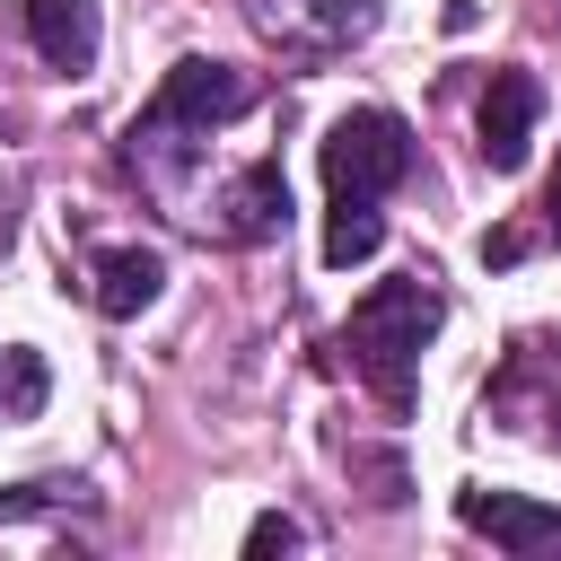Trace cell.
Here are the masks:
<instances>
[{
    "label": "cell",
    "mask_w": 561,
    "mask_h": 561,
    "mask_svg": "<svg viewBox=\"0 0 561 561\" xmlns=\"http://www.w3.org/2000/svg\"><path fill=\"white\" fill-rule=\"evenodd\" d=\"M438 324H447V289H438L430 272H394V280H377V289L351 307L342 351H351V368L377 386V403H386V412H412L421 342H430Z\"/></svg>",
    "instance_id": "obj_2"
},
{
    "label": "cell",
    "mask_w": 561,
    "mask_h": 561,
    "mask_svg": "<svg viewBox=\"0 0 561 561\" xmlns=\"http://www.w3.org/2000/svg\"><path fill=\"white\" fill-rule=\"evenodd\" d=\"M535 123H543V79H535V70H491L473 131H482V158H491L500 175H517V167H526Z\"/></svg>",
    "instance_id": "obj_5"
},
{
    "label": "cell",
    "mask_w": 561,
    "mask_h": 561,
    "mask_svg": "<svg viewBox=\"0 0 561 561\" xmlns=\"http://www.w3.org/2000/svg\"><path fill=\"white\" fill-rule=\"evenodd\" d=\"M543 438H552V447H561V403H543Z\"/></svg>",
    "instance_id": "obj_17"
},
{
    "label": "cell",
    "mask_w": 561,
    "mask_h": 561,
    "mask_svg": "<svg viewBox=\"0 0 561 561\" xmlns=\"http://www.w3.org/2000/svg\"><path fill=\"white\" fill-rule=\"evenodd\" d=\"M245 105H254V79H245L237 61L184 53V61L158 79V96L140 105V123L123 131V167H131L149 193H175V184L193 175L202 140H210L228 114H245Z\"/></svg>",
    "instance_id": "obj_1"
},
{
    "label": "cell",
    "mask_w": 561,
    "mask_h": 561,
    "mask_svg": "<svg viewBox=\"0 0 561 561\" xmlns=\"http://www.w3.org/2000/svg\"><path fill=\"white\" fill-rule=\"evenodd\" d=\"M26 35H35V53L53 61V70H96V53H105V9L96 0H26Z\"/></svg>",
    "instance_id": "obj_8"
},
{
    "label": "cell",
    "mask_w": 561,
    "mask_h": 561,
    "mask_svg": "<svg viewBox=\"0 0 561 561\" xmlns=\"http://www.w3.org/2000/svg\"><path fill=\"white\" fill-rule=\"evenodd\" d=\"M377 9L386 0H245L254 35L280 44V61H333L351 44L377 35Z\"/></svg>",
    "instance_id": "obj_4"
},
{
    "label": "cell",
    "mask_w": 561,
    "mask_h": 561,
    "mask_svg": "<svg viewBox=\"0 0 561 561\" xmlns=\"http://www.w3.org/2000/svg\"><path fill=\"white\" fill-rule=\"evenodd\" d=\"M543 228L561 237V167H552V184H543Z\"/></svg>",
    "instance_id": "obj_16"
},
{
    "label": "cell",
    "mask_w": 561,
    "mask_h": 561,
    "mask_svg": "<svg viewBox=\"0 0 561 561\" xmlns=\"http://www.w3.org/2000/svg\"><path fill=\"white\" fill-rule=\"evenodd\" d=\"M210 228H219L228 245H263V237H280V228H289V175H280V158L237 167L228 193H219V210H210Z\"/></svg>",
    "instance_id": "obj_6"
},
{
    "label": "cell",
    "mask_w": 561,
    "mask_h": 561,
    "mask_svg": "<svg viewBox=\"0 0 561 561\" xmlns=\"http://www.w3.org/2000/svg\"><path fill=\"white\" fill-rule=\"evenodd\" d=\"M0 368H9V412L35 421V412H44V359L18 342V351H0Z\"/></svg>",
    "instance_id": "obj_11"
},
{
    "label": "cell",
    "mask_w": 561,
    "mask_h": 561,
    "mask_svg": "<svg viewBox=\"0 0 561 561\" xmlns=\"http://www.w3.org/2000/svg\"><path fill=\"white\" fill-rule=\"evenodd\" d=\"M298 543H307L298 517H254V526H245V552H254V561H263V552H298Z\"/></svg>",
    "instance_id": "obj_13"
},
{
    "label": "cell",
    "mask_w": 561,
    "mask_h": 561,
    "mask_svg": "<svg viewBox=\"0 0 561 561\" xmlns=\"http://www.w3.org/2000/svg\"><path fill=\"white\" fill-rule=\"evenodd\" d=\"M526 245H535V237H526V228H491V237H482V263H517V254H526Z\"/></svg>",
    "instance_id": "obj_14"
},
{
    "label": "cell",
    "mask_w": 561,
    "mask_h": 561,
    "mask_svg": "<svg viewBox=\"0 0 561 561\" xmlns=\"http://www.w3.org/2000/svg\"><path fill=\"white\" fill-rule=\"evenodd\" d=\"M552 351H561V342H552Z\"/></svg>",
    "instance_id": "obj_18"
},
{
    "label": "cell",
    "mask_w": 561,
    "mask_h": 561,
    "mask_svg": "<svg viewBox=\"0 0 561 561\" xmlns=\"http://www.w3.org/2000/svg\"><path fill=\"white\" fill-rule=\"evenodd\" d=\"M18 193H26V184H18V175H0V254L18 245Z\"/></svg>",
    "instance_id": "obj_15"
},
{
    "label": "cell",
    "mask_w": 561,
    "mask_h": 561,
    "mask_svg": "<svg viewBox=\"0 0 561 561\" xmlns=\"http://www.w3.org/2000/svg\"><path fill=\"white\" fill-rule=\"evenodd\" d=\"M377 245H386V219H377V202H333V210H324V263H333V272L368 263Z\"/></svg>",
    "instance_id": "obj_10"
},
{
    "label": "cell",
    "mask_w": 561,
    "mask_h": 561,
    "mask_svg": "<svg viewBox=\"0 0 561 561\" xmlns=\"http://www.w3.org/2000/svg\"><path fill=\"white\" fill-rule=\"evenodd\" d=\"M412 175V123L386 105H351L324 131V193L333 202H386Z\"/></svg>",
    "instance_id": "obj_3"
},
{
    "label": "cell",
    "mask_w": 561,
    "mask_h": 561,
    "mask_svg": "<svg viewBox=\"0 0 561 561\" xmlns=\"http://www.w3.org/2000/svg\"><path fill=\"white\" fill-rule=\"evenodd\" d=\"M88 491L79 482H18V491H0V526L9 517H35V508H79Z\"/></svg>",
    "instance_id": "obj_12"
},
{
    "label": "cell",
    "mask_w": 561,
    "mask_h": 561,
    "mask_svg": "<svg viewBox=\"0 0 561 561\" xmlns=\"http://www.w3.org/2000/svg\"><path fill=\"white\" fill-rule=\"evenodd\" d=\"M158 289H167V254L158 245H105L96 254V316H114V324H131L140 307H158Z\"/></svg>",
    "instance_id": "obj_9"
},
{
    "label": "cell",
    "mask_w": 561,
    "mask_h": 561,
    "mask_svg": "<svg viewBox=\"0 0 561 561\" xmlns=\"http://www.w3.org/2000/svg\"><path fill=\"white\" fill-rule=\"evenodd\" d=\"M456 517L473 535H491L500 552H552L561 543V508H543L526 491H456Z\"/></svg>",
    "instance_id": "obj_7"
}]
</instances>
